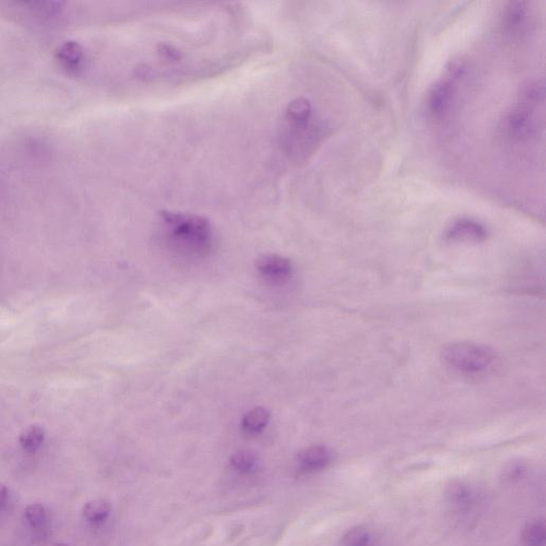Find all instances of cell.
Segmentation results:
<instances>
[{"instance_id": "cell-1", "label": "cell", "mask_w": 546, "mask_h": 546, "mask_svg": "<svg viewBox=\"0 0 546 546\" xmlns=\"http://www.w3.org/2000/svg\"><path fill=\"white\" fill-rule=\"evenodd\" d=\"M159 216L164 229L173 240L195 250H203L212 242V225L204 217L169 210L160 212Z\"/></svg>"}, {"instance_id": "cell-2", "label": "cell", "mask_w": 546, "mask_h": 546, "mask_svg": "<svg viewBox=\"0 0 546 546\" xmlns=\"http://www.w3.org/2000/svg\"><path fill=\"white\" fill-rule=\"evenodd\" d=\"M442 358L445 365L455 372L463 375H478L491 368L494 354L484 346L460 341L445 346Z\"/></svg>"}, {"instance_id": "cell-3", "label": "cell", "mask_w": 546, "mask_h": 546, "mask_svg": "<svg viewBox=\"0 0 546 546\" xmlns=\"http://www.w3.org/2000/svg\"><path fill=\"white\" fill-rule=\"evenodd\" d=\"M463 65L459 62L451 63L446 77L436 82L428 94V110L433 118H442L446 115L453 103L455 93V82L462 74Z\"/></svg>"}, {"instance_id": "cell-4", "label": "cell", "mask_w": 546, "mask_h": 546, "mask_svg": "<svg viewBox=\"0 0 546 546\" xmlns=\"http://www.w3.org/2000/svg\"><path fill=\"white\" fill-rule=\"evenodd\" d=\"M533 109L520 105L510 111L505 120V130L510 137L518 140H525L535 134L538 126Z\"/></svg>"}, {"instance_id": "cell-5", "label": "cell", "mask_w": 546, "mask_h": 546, "mask_svg": "<svg viewBox=\"0 0 546 546\" xmlns=\"http://www.w3.org/2000/svg\"><path fill=\"white\" fill-rule=\"evenodd\" d=\"M487 236L486 227L469 218L457 219L444 232V239L449 242H482Z\"/></svg>"}, {"instance_id": "cell-6", "label": "cell", "mask_w": 546, "mask_h": 546, "mask_svg": "<svg viewBox=\"0 0 546 546\" xmlns=\"http://www.w3.org/2000/svg\"><path fill=\"white\" fill-rule=\"evenodd\" d=\"M529 4L527 1H512L508 4L504 13V29L510 37H518L526 30L529 24Z\"/></svg>"}, {"instance_id": "cell-7", "label": "cell", "mask_w": 546, "mask_h": 546, "mask_svg": "<svg viewBox=\"0 0 546 546\" xmlns=\"http://www.w3.org/2000/svg\"><path fill=\"white\" fill-rule=\"evenodd\" d=\"M257 269L272 278H288L292 275V265L290 259L277 254H263L256 259Z\"/></svg>"}, {"instance_id": "cell-8", "label": "cell", "mask_w": 546, "mask_h": 546, "mask_svg": "<svg viewBox=\"0 0 546 546\" xmlns=\"http://www.w3.org/2000/svg\"><path fill=\"white\" fill-rule=\"evenodd\" d=\"M297 459L303 471L317 472L330 465L332 456L326 447L312 446L300 451Z\"/></svg>"}, {"instance_id": "cell-9", "label": "cell", "mask_w": 546, "mask_h": 546, "mask_svg": "<svg viewBox=\"0 0 546 546\" xmlns=\"http://www.w3.org/2000/svg\"><path fill=\"white\" fill-rule=\"evenodd\" d=\"M56 58L67 72L77 74L84 65V47L75 41L65 42L57 50Z\"/></svg>"}, {"instance_id": "cell-10", "label": "cell", "mask_w": 546, "mask_h": 546, "mask_svg": "<svg viewBox=\"0 0 546 546\" xmlns=\"http://www.w3.org/2000/svg\"><path fill=\"white\" fill-rule=\"evenodd\" d=\"M285 120L292 130L309 127L312 120V105L307 98H297L286 108Z\"/></svg>"}, {"instance_id": "cell-11", "label": "cell", "mask_w": 546, "mask_h": 546, "mask_svg": "<svg viewBox=\"0 0 546 546\" xmlns=\"http://www.w3.org/2000/svg\"><path fill=\"white\" fill-rule=\"evenodd\" d=\"M270 421V412L265 408H255L249 411L242 419V429L249 434L261 433Z\"/></svg>"}, {"instance_id": "cell-12", "label": "cell", "mask_w": 546, "mask_h": 546, "mask_svg": "<svg viewBox=\"0 0 546 546\" xmlns=\"http://www.w3.org/2000/svg\"><path fill=\"white\" fill-rule=\"evenodd\" d=\"M544 84L540 80H531L521 88L520 104L537 108L544 102Z\"/></svg>"}, {"instance_id": "cell-13", "label": "cell", "mask_w": 546, "mask_h": 546, "mask_svg": "<svg viewBox=\"0 0 546 546\" xmlns=\"http://www.w3.org/2000/svg\"><path fill=\"white\" fill-rule=\"evenodd\" d=\"M82 513L89 522L102 523L110 516L111 506L105 499H93L84 505Z\"/></svg>"}, {"instance_id": "cell-14", "label": "cell", "mask_w": 546, "mask_h": 546, "mask_svg": "<svg viewBox=\"0 0 546 546\" xmlns=\"http://www.w3.org/2000/svg\"><path fill=\"white\" fill-rule=\"evenodd\" d=\"M449 501L453 504L459 511H467L471 509L474 503L473 494L467 487L461 484H455L449 488L447 493Z\"/></svg>"}, {"instance_id": "cell-15", "label": "cell", "mask_w": 546, "mask_h": 546, "mask_svg": "<svg viewBox=\"0 0 546 546\" xmlns=\"http://www.w3.org/2000/svg\"><path fill=\"white\" fill-rule=\"evenodd\" d=\"M45 438V431L38 425H31L25 428L20 434V444L25 450L35 453L41 446Z\"/></svg>"}, {"instance_id": "cell-16", "label": "cell", "mask_w": 546, "mask_h": 546, "mask_svg": "<svg viewBox=\"0 0 546 546\" xmlns=\"http://www.w3.org/2000/svg\"><path fill=\"white\" fill-rule=\"evenodd\" d=\"M545 524L543 521L529 523L522 533L525 546H545Z\"/></svg>"}, {"instance_id": "cell-17", "label": "cell", "mask_w": 546, "mask_h": 546, "mask_svg": "<svg viewBox=\"0 0 546 546\" xmlns=\"http://www.w3.org/2000/svg\"><path fill=\"white\" fill-rule=\"evenodd\" d=\"M232 467L240 473H251L257 465V458L254 453L248 450H240L231 457Z\"/></svg>"}, {"instance_id": "cell-18", "label": "cell", "mask_w": 546, "mask_h": 546, "mask_svg": "<svg viewBox=\"0 0 546 546\" xmlns=\"http://www.w3.org/2000/svg\"><path fill=\"white\" fill-rule=\"evenodd\" d=\"M25 516L33 528H42L47 522L45 508L40 504H31L25 510Z\"/></svg>"}, {"instance_id": "cell-19", "label": "cell", "mask_w": 546, "mask_h": 546, "mask_svg": "<svg viewBox=\"0 0 546 546\" xmlns=\"http://www.w3.org/2000/svg\"><path fill=\"white\" fill-rule=\"evenodd\" d=\"M370 535L362 527L351 529L343 538V546H370Z\"/></svg>"}, {"instance_id": "cell-20", "label": "cell", "mask_w": 546, "mask_h": 546, "mask_svg": "<svg viewBox=\"0 0 546 546\" xmlns=\"http://www.w3.org/2000/svg\"><path fill=\"white\" fill-rule=\"evenodd\" d=\"M524 465L521 463H514V465H510L506 472V479L510 480V482H516V480L520 479L525 474Z\"/></svg>"}, {"instance_id": "cell-21", "label": "cell", "mask_w": 546, "mask_h": 546, "mask_svg": "<svg viewBox=\"0 0 546 546\" xmlns=\"http://www.w3.org/2000/svg\"><path fill=\"white\" fill-rule=\"evenodd\" d=\"M8 494H9V491H8L7 487L4 484H0V510L3 509L7 504Z\"/></svg>"}, {"instance_id": "cell-22", "label": "cell", "mask_w": 546, "mask_h": 546, "mask_svg": "<svg viewBox=\"0 0 546 546\" xmlns=\"http://www.w3.org/2000/svg\"><path fill=\"white\" fill-rule=\"evenodd\" d=\"M52 546H69V545H67V544H64V543H57V544H54V545Z\"/></svg>"}]
</instances>
